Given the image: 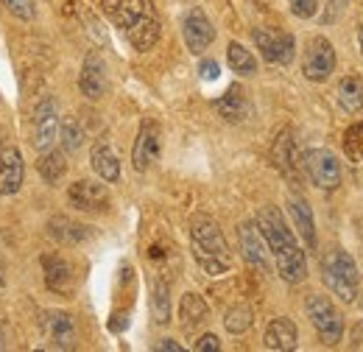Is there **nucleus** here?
Wrapping results in <instances>:
<instances>
[{"instance_id":"f257e3e1","label":"nucleus","mask_w":363,"mask_h":352,"mask_svg":"<svg viewBox=\"0 0 363 352\" xmlns=\"http://www.w3.org/2000/svg\"><path fill=\"white\" fill-rule=\"evenodd\" d=\"M255 224H257V229H260L266 246L272 249L274 263H277V274H279L285 282H291V285L302 282V280L308 277V260H305V252H302V246L296 243L294 232L288 229V224L282 219L279 207H274V204L260 207Z\"/></svg>"},{"instance_id":"f03ea898","label":"nucleus","mask_w":363,"mask_h":352,"mask_svg":"<svg viewBox=\"0 0 363 352\" xmlns=\"http://www.w3.org/2000/svg\"><path fill=\"white\" fill-rule=\"evenodd\" d=\"M101 9L135 50L145 53L160 43V17L151 0H101Z\"/></svg>"},{"instance_id":"7ed1b4c3","label":"nucleus","mask_w":363,"mask_h":352,"mask_svg":"<svg viewBox=\"0 0 363 352\" xmlns=\"http://www.w3.org/2000/svg\"><path fill=\"white\" fill-rule=\"evenodd\" d=\"M190 243H193V258L204 274L218 277L232 268V255L224 241V232L210 216L190 219Z\"/></svg>"},{"instance_id":"20e7f679","label":"nucleus","mask_w":363,"mask_h":352,"mask_svg":"<svg viewBox=\"0 0 363 352\" xmlns=\"http://www.w3.org/2000/svg\"><path fill=\"white\" fill-rule=\"evenodd\" d=\"M321 282L341 299V302H355L358 297V285H361V274L355 260L344 252V249H330L321 258Z\"/></svg>"},{"instance_id":"39448f33","label":"nucleus","mask_w":363,"mask_h":352,"mask_svg":"<svg viewBox=\"0 0 363 352\" xmlns=\"http://www.w3.org/2000/svg\"><path fill=\"white\" fill-rule=\"evenodd\" d=\"M305 308H308L311 324L316 327L321 344L335 347V344L341 341V336H344V319H341V313L335 310V305H333L327 297H321V294H311L308 302H305Z\"/></svg>"},{"instance_id":"423d86ee","label":"nucleus","mask_w":363,"mask_h":352,"mask_svg":"<svg viewBox=\"0 0 363 352\" xmlns=\"http://www.w3.org/2000/svg\"><path fill=\"white\" fill-rule=\"evenodd\" d=\"M302 168L318 190H335L341 185V163L327 148H311L302 154Z\"/></svg>"},{"instance_id":"0eeeda50","label":"nucleus","mask_w":363,"mask_h":352,"mask_svg":"<svg viewBox=\"0 0 363 352\" xmlns=\"http://www.w3.org/2000/svg\"><path fill=\"white\" fill-rule=\"evenodd\" d=\"M335 70V48L324 37H313L305 45V56H302V73L308 82H327Z\"/></svg>"},{"instance_id":"6e6552de","label":"nucleus","mask_w":363,"mask_h":352,"mask_svg":"<svg viewBox=\"0 0 363 352\" xmlns=\"http://www.w3.org/2000/svg\"><path fill=\"white\" fill-rule=\"evenodd\" d=\"M252 40L257 45V50L263 53V59L269 65H291L296 56V40L288 31H274V28H255Z\"/></svg>"},{"instance_id":"1a4fd4ad","label":"nucleus","mask_w":363,"mask_h":352,"mask_svg":"<svg viewBox=\"0 0 363 352\" xmlns=\"http://www.w3.org/2000/svg\"><path fill=\"white\" fill-rule=\"evenodd\" d=\"M56 134H59V109H56V101H53V98H43V101L34 106L31 143H34V148L48 151V148L56 143Z\"/></svg>"},{"instance_id":"9d476101","label":"nucleus","mask_w":363,"mask_h":352,"mask_svg":"<svg viewBox=\"0 0 363 352\" xmlns=\"http://www.w3.org/2000/svg\"><path fill=\"white\" fill-rule=\"evenodd\" d=\"M67 199H70V204H73L76 210H84V213H104V210H109V204H112V196H109L106 185L90 182V179H82V182L70 185Z\"/></svg>"},{"instance_id":"9b49d317","label":"nucleus","mask_w":363,"mask_h":352,"mask_svg":"<svg viewBox=\"0 0 363 352\" xmlns=\"http://www.w3.org/2000/svg\"><path fill=\"white\" fill-rule=\"evenodd\" d=\"M182 37H184V45H187V50L190 53H204L213 40H216V28H213V23L207 20V14L201 11V9H190L187 14H184V23H182Z\"/></svg>"},{"instance_id":"f8f14e48","label":"nucleus","mask_w":363,"mask_h":352,"mask_svg":"<svg viewBox=\"0 0 363 352\" xmlns=\"http://www.w3.org/2000/svg\"><path fill=\"white\" fill-rule=\"evenodd\" d=\"M160 148H162V134L154 121H145L137 132L135 148H132V163L137 171H148L157 160H160Z\"/></svg>"},{"instance_id":"ddd939ff","label":"nucleus","mask_w":363,"mask_h":352,"mask_svg":"<svg viewBox=\"0 0 363 352\" xmlns=\"http://www.w3.org/2000/svg\"><path fill=\"white\" fill-rule=\"evenodd\" d=\"M43 271H45V285L53 294H59V297H70L73 294V282H76L73 265L67 263L62 255H56V252L43 255Z\"/></svg>"},{"instance_id":"4468645a","label":"nucleus","mask_w":363,"mask_h":352,"mask_svg":"<svg viewBox=\"0 0 363 352\" xmlns=\"http://www.w3.org/2000/svg\"><path fill=\"white\" fill-rule=\"evenodd\" d=\"M238 243H240V255L249 265H255L257 271H269V260H266V241L257 229V224L246 221L238 226Z\"/></svg>"},{"instance_id":"2eb2a0df","label":"nucleus","mask_w":363,"mask_h":352,"mask_svg":"<svg viewBox=\"0 0 363 352\" xmlns=\"http://www.w3.org/2000/svg\"><path fill=\"white\" fill-rule=\"evenodd\" d=\"M23 154L11 145V148H0V196H14L23 187Z\"/></svg>"},{"instance_id":"dca6fc26","label":"nucleus","mask_w":363,"mask_h":352,"mask_svg":"<svg viewBox=\"0 0 363 352\" xmlns=\"http://www.w3.org/2000/svg\"><path fill=\"white\" fill-rule=\"evenodd\" d=\"M79 87L82 92L90 98V101H98L104 92H106V65L98 53H87L84 56V65H82V76H79Z\"/></svg>"},{"instance_id":"f3484780","label":"nucleus","mask_w":363,"mask_h":352,"mask_svg":"<svg viewBox=\"0 0 363 352\" xmlns=\"http://www.w3.org/2000/svg\"><path fill=\"white\" fill-rule=\"evenodd\" d=\"M45 333L59 350H73L76 347V321L65 310L45 313Z\"/></svg>"},{"instance_id":"a211bd4d","label":"nucleus","mask_w":363,"mask_h":352,"mask_svg":"<svg viewBox=\"0 0 363 352\" xmlns=\"http://www.w3.org/2000/svg\"><path fill=\"white\" fill-rule=\"evenodd\" d=\"M296 341H299L296 324H294L291 319H285V316L272 319L269 327H266V333H263V344H266V350H274V352L296 350Z\"/></svg>"},{"instance_id":"6ab92c4d","label":"nucleus","mask_w":363,"mask_h":352,"mask_svg":"<svg viewBox=\"0 0 363 352\" xmlns=\"http://www.w3.org/2000/svg\"><path fill=\"white\" fill-rule=\"evenodd\" d=\"M90 163L92 171L101 176L104 182H118L121 179V163H118V154L112 151V145L106 140H98L90 151Z\"/></svg>"},{"instance_id":"aec40b11","label":"nucleus","mask_w":363,"mask_h":352,"mask_svg":"<svg viewBox=\"0 0 363 352\" xmlns=\"http://www.w3.org/2000/svg\"><path fill=\"white\" fill-rule=\"evenodd\" d=\"M288 213L294 219V226L299 229L302 241L313 249L316 246V221H313V213H311V204L302 196H288Z\"/></svg>"},{"instance_id":"412c9836","label":"nucleus","mask_w":363,"mask_h":352,"mask_svg":"<svg viewBox=\"0 0 363 352\" xmlns=\"http://www.w3.org/2000/svg\"><path fill=\"white\" fill-rule=\"evenodd\" d=\"M272 160L274 165L279 168V174L285 176H296V165H299V154H296V143H294V134L282 132L277 140H274L272 148Z\"/></svg>"},{"instance_id":"4be33fe9","label":"nucleus","mask_w":363,"mask_h":352,"mask_svg":"<svg viewBox=\"0 0 363 352\" xmlns=\"http://www.w3.org/2000/svg\"><path fill=\"white\" fill-rule=\"evenodd\" d=\"M216 109H218L221 118H227V121H243V118L252 112V106H249V101H246V95H243L240 87H229L227 95L216 101Z\"/></svg>"},{"instance_id":"5701e85b","label":"nucleus","mask_w":363,"mask_h":352,"mask_svg":"<svg viewBox=\"0 0 363 352\" xmlns=\"http://www.w3.org/2000/svg\"><path fill=\"white\" fill-rule=\"evenodd\" d=\"M338 104H341V109L350 112V115H355V112L363 109V82L358 76L341 79V84H338Z\"/></svg>"},{"instance_id":"b1692460","label":"nucleus","mask_w":363,"mask_h":352,"mask_svg":"<svg viewBox=\"0 0 363 352\" xmlns=\"http://www.w3.org/2000/svg\"><path fill=\"white\" fill-rule=\"evenodd\" d=\"M151 316L157 324L171 321V285L165 280H154L151 285Z\"/></svg>"},{"instance_id":"393cba45","label":"nucleus","mask_w":363,"mask_h":352,"mask_svg":"<svg viewBox=\"0 0 363 352\" xmlns=\"http://www.w3.org/2000/svg\"><path fill=\"white\" fill-rule=\"evenodd\" d=\"M207 316H210V308H207V302H204L199 294H184V297H182L179 319L187 330L196 327V324H204Z\"/></svg>"},{"instance_id":"a878e982","label":"nucleus","mask_w":363,"mask_h":352,"mask_svg":"<svg viewBox=\"0 0 363 352\" xmlns=\"http://www.w3.org/2000/svg\"><path fill=\"white\" fill-rule=\"evenodd\" d=\"M227 62L229 67L240 76H255L257 73V59L252 56V50H246L240 43H229L227 48Z\"/></svg>"},{"instance_id":"bb28decb","label":"nucleus","mask_w":363,"mask_h":352,"mask_svg":"<svg viewBox=\"0 0 363 352\" xmlns=\"http://www.w3.org/2000/svg\"><path fill=\"white\" fill-rule=\"evenodd\" d=\"M40 174H43V179L45 182H50V185H56L62 176L67 174V163H65V154L62 151H56V148H48V151H43V157H40Z\"/></svg>"},{"instance_id":"cd10ccee","label":"nucleus","mask_w":363,"mask_h":352,"mask_svg":"<svg viewBox=\"0 0 363 352\" xmlns=\"http://www.w3.org/2000/svg\"><path fill=\"white\" fill-rule=\"evenodd\" d=\"M252 321H255V313L249 305H235V308L227 310V316H224V327H227L232 336H243L249 327H252Z\"/></svg>"},{"instance_id":"c85d7f7f","label":"nucleus","mask_w":363,"mask_h":352,"mask_svg":"<svg viewBox=\"0 0 363 352\" xmlns=\"http://www.w3.org/2000/svg\"><path fill=\"white\" fill-rule=\"evenodd\" d=\"M59 134H62L65 151H70V154H76V151L84 145V132H82V126H79L76 118H65V121L59 123Z\"/></svg>"},{"instance_id":"c756f323","label":"nucleus","mask_w":363,"mask_h":352,"mask_svg":"<svg viewBox=\"0 0 363 352\" xmlns=\"http://www.w3.org/2000/svg\"><path fill=\"white\" fill-rule=\"evenodd\" d=\"M344 154L352 163H363V121L361 123H352L344 132Z\"/></svg>"},{"instance_id":"7c9ffc66","label":"nucleus","mask_w":363,"mask_h":352,"mask_svg":"<svg viewBox=\"0 0 363 352\" xmlns=\"http://www.w3.org/2000/svg\"><path fill=\"white\" fill-rule=\"evenodd\" d=\"M3 6H6L17 20H23V23H31L34 14H37L34 0H3Z\"/></svg>"},{"instance_id":"2f4dec72","label":"nucleus","mask_w":363,"mask_h":352,"mask_svg":"<svg viewBox=\"0 0 363 352\" xmlns=\"http://www.w3.org/2000/svg\"><path fill=\"white\" fill-rule=\"evenodd\" d=\"M316 11L318 0H291V14L299 20H311V17H316Z\"/></svg>"},{"instance_id":"473e14b6","label":"nucleus","mask_w":363,"mask_h":352,"mask_svg":"<svg viewBox=\"0 0 363 352\" xmlns=\"http://www.w3.org/2000/svg\"><path fill=\"white\" fill-rule=\"evenodd\" d=\"M199 73H201V79H204V82H216V79H218V73H221V67H218V62L204 59V62L199 65Z\"/></svg>"},{"instance_id":"72a5a7b5","label":"nucleus","mask_w":363,"mask_h":352,"mask_svg":"<svg viewBox=\"0 0 363 352\" xmlns=\"http://www.w3.org/2000/svg\"><path fill=\"white\" fill-rule=\"evenodd\" d=\"M196 350L199 352H218L221 350V341H218V336L207 333V336H201V339L196 341Z\"/></svg>"},{"instance_id":"f704fd0d","label":"nucleus","mask_w":363,"mask_h":352,"mask_svg":"<svg viewBox=\"0 0 363 352\" xmlns=\"http://www.w3.org/2000/svg\"><path fill=\"white\" fill-rule=\"evenodd\" d=\"M154 350H168V352H182V344H177L174 339H162V341H157V347Z\"/></svg>"},{"instance_id":"c9c22d12","label":"nucleus","mask_w":363,"mask_h":352,"mask_svg":"<svg viewBox=\"0 0 363 352\" xmlns=\"http://www.w3.org/2000/svg\"><path fill=\"white\" fill-rule=\"evenodd\" d=\"M3 347H6V327L0 324V350H3Z\"/></svg>"},{"instance_id":"e433bc0d","label":"nucleus","mask_w":363,"mask_h":352,"mask_svg":"<svg viewBox=\"0 0 363 352\" xmlns=\"http://www.w3.org/2000/svg\"><path fill=\"white\" fill-rule=\"evenodd\" d=\"M358 43H361V53H363V26H358Z\"/></svg>"}]
</instances>
